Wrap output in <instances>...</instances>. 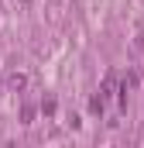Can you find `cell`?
<instances>
[{
    "label": "cell",
    "mask_w": 144,
    "mask_h": 148,
    "mask_svg": "<svg viewBox=\"0 0 144 148\" xmlns=\"http://www.w3.org/2000/svg\"><path fill=\"white\" fill-rule=\"evenodd\" d=\"M113 93H117V73H107V79H103V86H100V93H96V97L107 103Z\"/></svg>",
    "instance_id": "6da1fadb"
},
{
    "label": "cell",
    "mask_w": 144,
    "mask_h": 148,
    "mask_svg": "<svg viewBox=\"0 0 144 148\" xmlns=\"http://www.w3.org/2000/svg\"><path fill=\"white\" fill-rule=\"evenodd\" d=\"M41 114H45V117H55V100H52V97L41 103Z\"/></svg>",
    "instance_id": "7a4b0ae2"
},
{
    "label": "cell",
    "mask_w": 144,
    "mask_h": 148,
    "mask_svg": "<svg viewBox=\"0 0 144 148\" xmlns=\"http://www.w3.org/2000/svg\"><path fill=\"white\" fill-rule=\"evenodd\" d=\"M10 86H14V90H17V93H21V90H24V86H28V76H14V79H10Z\"/></svg>",
    "instance_id": "3957f363"
},
{
    "label": "cell",
    "mask_w": 144,
    "mask_h": 148,
    "mask_svg": "<svg viewBox=\"0 0 144 148\" xmlns=\"http://www.w3.org/2000/svg\"><path fill=\"white\" fill-rule=\"evenodd\" d=\"M103 107H107V103H103L100 97H93V100H89V110H93V114H103Z\"/></svg>",
    "instance_id": "277c9868"
},
{
    "label": "cell",
    "mask_w": 144,
    "mask_h": 148,
    "mask_svg": "<svg viewBox=\"0 0 144 148\" xmlns=\"http://www.w3.org/2000/svg\"><path fill=\"white\" fill-rule=\"evenodd\" d=\"M134 45H137V52H141V55H144V31H141V35H137V38H134Z\"/></svg>",
    "instance_id": "5b68a950"
}]
</instances>
